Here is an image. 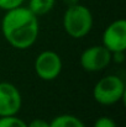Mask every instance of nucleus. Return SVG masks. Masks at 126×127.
I'll use <instances>...</instances> for the list:
<instances>
[{"label": "nucleus", "instance_id": "nucleus-7", "mask_svg": "<svg viewBox=\"0 0 126 127\" xmlns=\"http://www.w3.org/2000/svg\"><path fill=\"white\" fill-rule=\"evenodd\" d=\"M22 105L19 89L9 82L0 83V117L17 115Z\"/></svg>", "mask_w": 126, "mask_h": 127}, {"label": "nucleus", "instance_id": "nucleus-2", "mask_svg": "<svg viewBox=\"0 0 126 127\" xmlns=\"http://www.w3.org/2000/svg\"><path fill=\"white\" fill-rule=\"evenodd\" d=\"M93 27V15L90 10L82 4L67 6L63 15V29L72 38H83Z\"/></svg>", "mask_w": 126, "mask_h": 127}, {"label": "nucleus", "instance_id": "nucleus-13", "mask_svg": "<svg viewBox=\"0 0 126 127\" xmlns=\"http://www.w3.org/2000/svg\"><path fill=\"white\" fill-rule=\"evenodd\" d=\"M27 127H49V122L42 119H35L27 124Z\"/></svg>", "mask_w": 126, "mask_h": 127}, {"label": "nucleus", "instance_id": "nucleus-6", "mask_svg": "<svg viewBox=\"0 0 126 127\" xmlns=\"http://www.w3.org/2000/svg\"><path fill=\"white\" fill-rule=\"evenodd\" d=\"M103 46L110 51L115 52H125L126 49V21L120 19L111 22L103 32L101 37Z\"/></svg>", "mask_w": 126, "mask_h": 127}, {"label": "nucleus", "instance_id": "nucleus-12", "mask_svg": "<svg viewBox=\"0 0 126 127\" xmlns=\"http://www.w3.org/2000/svg\"><path fill=\"white\" fill-rule=\"evenodd\" d=\"M93 127H116V124L113 119L106 117V116H101L94 122Z\"/></svg>", "mask_w": 126, "mask_h": 127}, {"label": "nucleus", "instance_id": "nucleus-14", "mask_svg": "<svg viewBox=\"0 0 126 127\" xmlns=\"http://www.w3.org/2000/svg\"><path fill=\"white\" fill-rule=\"evenodd\" d=\"M63 2H64L67 6H72V5H74V4H78L79 0H63Z\"/></svg>", "mask_w": 126, "mask_h": 127}, {"label": "nucleus", "instance_id": "nucleus-9", "mask_svg": "<svg viewBox=\"0 0 126 127\" xmlns=\"http://www.w3.org/2000/svg\"><path fill=\"white\" fill-rule=\"evenodd\" d=\"M56 4V0H30L29 1V9L36 15L42 16L48 14Z\"/></svg>", "mask_w": 126, "mask_h": 127}, {"label": "nucleus", "instance_id": "nucleus-3", "mask_svg": "<svg viewBox=\"0 0 126 127\" xmlns=\"http://www.w3.org/2000/svg\"><path fill=\"white\" fill-rule=\"evenodd\" d=\"M125 96V83L118 75H106L101 78L93 89L94 100L104 106L119 102Z\"/></svg>", "mask_w": 126, "mask_h": 127}, {"label": "nucleus", "instance_id": "nucleus-4", "mask_svg": "<svg viewBox=\"0 0 126 127\" xmlns=\"http://www.w3.org/2000/svg\"><path fill=\"white\" fill-rule=\"evenodd\" d=\"M62 59L57 52L43 51L35 61V72L40 79L51 82L58 78L62 72Z\"/></svg>", "mask_w": 126, "mask_h": 127}, {"label": "nucleus", "instance_id": "nucleus-10", "mask_svg": "<svg viewBox=\"0 0 126 127\" xmlns=\"http://www.w3.org/2000/svg\"><path fill=\"white\" fill-rule=\"evenodd\" d=\"M0 127H27V124L19 119L16 115L12 116H1L0 117Z\"/></svg>", "mask_w": 126, "mask_h": 127}, {"label": "nucleus", "instance_id": "nucleus-5", "mask_svg": "<svg viewBox=\"0 0 126 127\" xmlns=\"http://www.w3.org/2000/svg\"><path fill=\"white\" fill-rule=\"evenodd\" d=\"M111 52L108 51L103 44L91 46L84 49L81 54V65L86 72H99L105 69L111 62Z\"/></svg>", "mask_w": 126, "mask_h": 127}, {"label": "nucleus", "instance_id": "nucleus-8", "mask_svg": "<svg viewBox=\"0 0 126 127\" xmlns=\"http://www.w3.org/2000/svg\"><path fill=\"white\" fill-rule=\"evenodd\" d=\"M49 127H85V125L77 116L63 114L54 117L49 122Z\"/></svg>", "mask_w": 126, "mask_h": 127}, {"label": "nucleus", "instance_id": "nucleus-1", "mask_svg": "<svg viewBox=\"0 0 126 127\" xmlns=\"http://www.w3.org/2000/svg\"><path fill=\"white\" fill-rule=\"evenodd\" d=\"M39 16L27 6L7 10L1 20V32L7 43L16 49H27L37 41Z\"/></svg>", "mask_w": 126, "mask_h": 127}, {"label": "nucleus", "instance_id": "nucleus-11", "mask_svg": "<svg viewBox=\"0 0 126 127\" xmlns=\"http://www.w3.org/2000/svg\"><path fill=\"white\" fill-rule=\"evenodd\" d=\"M25 0H0V9L1 10H11L17 6H21Z\"/></svg>", "mask_w": 126, "mask_h": 127}]
</instances>
